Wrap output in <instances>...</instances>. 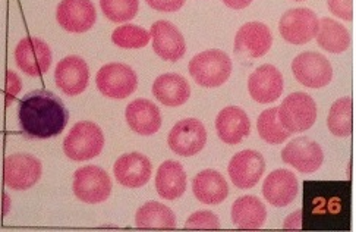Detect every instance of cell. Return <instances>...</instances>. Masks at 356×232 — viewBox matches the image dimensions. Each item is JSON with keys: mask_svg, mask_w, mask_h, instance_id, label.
Segmentation results:
<instances>
[{"mask_svg": "<svg viewBox=\"0 0 356 232\" xmlns=\"http://www.w3.org/2000/svg\"><path fill=\"white\" fill-rule=\"evenodd\" d=\"M19 125L29 139L46 140L59 135L70 121V112L56 94L34 90L19 102Z\"/></svg>", "mask_w": 356, "mask_h": 232, "instance_id": "obj_1", "label": "cell"}, {"mask_svg": "<svg viewBox=\"0 0 356 232\" xmlns=\"http://www.w3.org/2000/svg\"><path fill=\"white\" fill-rule=\"evenodd\" d=\"M188 70L201 87L214 88L223 86L232 74V61L227 53L218 49L201 52L191 59Z\"/></svg>", "mask_w": 356, "mask_h": 232, "instance_id": "obj_2", "label": "cell"}, {"mask_svg": "<svg viewBox=\"0 0 356 232\" xmlns=\"http://www.w3.org/2000/svg\"><path fill=\"white\" fill-rule=\"evenodd\" d=\"M104 147L102 128L90 121H81L63 140V152L71 160L84 162L97 157Z\"/></svg>", "mask_w": 356, "mask_h": 232, "instance_id": "obj_3", "label": "cell"}, {"mask_svg": "<svg viewBox=\"0 0 356 232\" xmlns=\"http://www.w3.org/2000/svg\"><path fill=\"white\" fill-rule=\"evenodd\" d=\"M279 119L291 134L309 130L317 119V105L307 93L289 94L279 107Z\"/></svg>", "mask_w": 356, "mask_h": 232, "instance_id": "obj_4", "label": "cell"}, {"mask_svg": "<svg viewBox=\"0 0 356 232\" xmlns=\"http://www.w3.org/2000/svg\"><path fill=\"white\" fill-rule=\"evenodd\" d=\"M99 91L111 99H127L138 86V77L129 65L112 62L100 68L95 77Z\"/></svg>", "mask_w": 356, "mask_h": 232, "instance_id": "obj_5", "label": "cell"}, {"mask_svg": "<svg viewBox=\"0 0 356 232\" xmlns=\"http://www.w3.org/2000/svg\"><path fill=\"white\" fill-rule=\"evenodd\" d=\"M74 194L78 200L97 204L108 199L112 193V181L107 172L99 167H84L74 173Z\"/></svg>", "mask_w": 356, "mask_h": 232, "instance_id": "obj_6", "label": "cell"}, {"mask_svg": "<svg viewBox=\"0 0 356 232\" xmlns=\"http://www.w3.org/2000/svg\"><path fill=\"white\" fill-rule=\"evenodd\" d=\"M292 72L298 83L309 88H321L332 83L333 68L321 53L304 52L292 62Z\"/></svg>", "mask_w": 356, "mask_h": 232, "instance_id": "obj_7", "label": "cell"}, {"mask_svg": "<svg viewBox=\"0 0 356 232\" xmlns=\"http://www.w3.org/2000/svg\"><path fill=\"white\" fill-rule=\"evenodd\" d=\"M320 29V20L308 8L289 9L280 18L279 31L291 45H305L316 38Z\"/></svg>", "mask_w": 356, "mask_h": 232, "instance_id": "obj_8", "label": "cell"}, {"mask_svg": "<svg viewBox=\"0 0 356 232\" xmlns=\"http://www.w3.org/2000/svg\"><path fill=\"white\" fill-rule=\"evenodd\" d=\"M41 162L29 153L10 155L3 162V183L15 191L29 190L41 176Z\"/></svg>", "mask_w": 356, "mask_h": 232, "instance_id": "obj_9", "label": "cell"}, {"mask_svg": "<svg viewBox=\"0 0 356 232\" xmlns=\"http://www.w3.org/2000/svg\"><path fill=\"white\" fill-rule=\"evenodd\" d=\"M168 143L172 152L176 155L184 157L195 156L207 143V131H205L201 121L195 118H186L177 122L170 130Z\"/></svg>", "mask_w": 356, "mask_h": 232, "instance_id": "obj_10", "label": "cell"}, {"mask_svg": "<svg viewBox=\"0 0 356 232\" xmlns=\"http://www.w3.org/2000/svg\"><path fill=\"white\" fill-rule=\"evenodd\" d=\"M53 56L49 45L38 37H25L15 47V62L30 77H40L50 70Z\"/></svg>", "mask_w": 356, "mask_h": 232, "instance_id": "obj_11", "label": "cell"}, {"mask_svg": "<svg viewBox=\"0 0 356 232\" xmlns=\"http://www.w3.org/2000/svg\"><path fill=\"white\" fill-rule=\"evenodd\" d=\"M266 171V160L255 150H243L232 157L229 163V176L241 190H250L258 184Z\"/></svg>", "mask_w": 356, "mask_h": 232, "instance_id": "obj_12", "label": "cell"}, {"mask_svg": "<svg viewBox=\"0 0 356 232\" xmlns=\"http://www.w3.org/2000/svg\"><path fill=\"white\" fill-rule=\"evenodd\" d=\"M56 20L63 30L81 34L92 29L97 12L91 0H62L56 9Z\"/></svg>", "mask_w": 356, "mask_h": 232, "instance_id": "obj_13", "label": "cell"}, {"mask_svg": "<svg viewBox=\"0 0 356 232\" xmlns=\"http://www.w3.org/2000/svg\"><path fill=\"white\" fill-rule=\"evenodd\" d=\"M282 159L286 165L293 167L299 172L312 173L321 168L324 153L318 143L308 137H299L283 148Z\"/></svg>", "mask_w": 356, "mask_h": 232, "instance_id": "obj_14", "label": "cell"}, {"mask_svg": "<svg viewBox=\"0 0 356 232\" xmlns=\"http://www.w3.org/2000/svg\"><path fill=\"white\" fill-rule=\"evenodd\" d=\"M149 34L153 37V49L157 56L169 62H177L184 58L186 43L176 25L169 21H157L152 25Z\"/></svg>", "mask_w": 356, "mask_h": 232, "instance_id": "obj_15", "label": "cell"}, {"mask_svg": "<svg viewBox=\"0 0 356 232\" xmlns=\"http://www.w3.org/2000/svg\"><path fill=\"white\" fill-rule=\"evenodd\" d=\"M283 75L276 66L270 63L258 66L248 78V91L258 103L276 102L283 93Z\"/></svg>", "mask_w": 356, "mask_h": 232, "instance_id": "obj_16", "label": "cell"}, {"mask_svg": "<svg viewBox=\"0 0 356 232\" xmlns=\"http://www.w3.org/2000/svg\"><path fill=\"white\" fill-rule=\"evenodd\" d=\"M273 45V34L263 22L243 24L235 37V52L245 58H261Z\"/></svg>", "mask_w": 356, "mask_h": 232, "instance_id": "obj_17", "label": "cell"}, {"mask_svg": "<svg viewBox=\"0 0 356 232\" xmlns=\"http://www.w3.org/2000/svg\"><path fill=\"white\" fill-rule=\"evenodd\" d=\"M153 167L149 159L141 153H128L120 156L115 167L113 173L116 181L127 188H140L152 178Z\"/></svg>", "mask_w": 356, "mask_h": 232, "instance_id": "obj_18", "label": "cell"}, {"mask_svg": "<svg viewBox=\"0 0 356 232\" xmlns=\"http://www.w3.org/2000/svg\"><path fill=\"white\" fill-rule=\"evenodd\" d=\"M90 70L79 56H66L54 70V81L66 95H78L88 86Z\"/></svg>", "mask_w": 356, "mask_h": 232, "instance_id": "obj_19", "label": "cell"}, {"mask_svg": "<svg viewBox=\"0 0 356 232\" xmlns=\"http://www.w3.org/2000/svg\"><path fill=\"white\" fill-rule=\"evenodd\" d=\"M217 135L223 143L235 146L251 132V121L238 106H227L216 118Z\"/></svg>", "mask_w": 356, "mask_h": 232, "instance_id": "obj_20", "label": "cell"}, {"mask_svg": "<svg viewBox=\"0 0 356 232\" xmlns=\"http://www.w3.org/2000/svg\"><path fill=\"white\" fill-rule=\"evenodd\" d=\"M299 191V183L293 172L287 169L273 171L263 184L264 199L276 208H284L291 204Z\"/></svg>", "mask_w": 356, "mask_h": 232, "instance_id": "obj_21", "label": "cell"}, {"mask_svg": "<svg viewBox=\"0 0 356 232\" xmlns=\"http://www.w3.org/2000/svg\"><path fill=\"white\" fill-rule=\"evenodd\" d=\"M125 118L129 128L140 135H153L161 127L159 107L147 99H136L127 106Z\"/></svg>", "mask_w": 356, "mask_h": 232, "instance_id": "obj_22", "label": "cell"}, {"mask_svg": "<svg viewBox=\"0 0 356 232\" xmlns=\"http://www.w3.org/2000/svg\"><path fill=\"white\" fill-rule=\"evenodd\" d=\"M156 190L164 200H177L186 190V173L184 167L176 160L161 163L156 176Z\"/></svg>", "mask_w": 356, "mask_h": 232, "instance_id": "obj_23", "label": "cell"}, {"mask_svg": "<svg viewBox=\"0 0 356 232\" xmlns=\"http://www.w3.org/2000/svg\"><path fill=\"white\" fill-rule=\"evenodd\" d=\"M153 94L161 105L177 107L188 102L191 87L188 81L179 74H163L153 83Z\"/></svg>", "mask_w": 356, "mask_h": 232, "instance_id": "obj_24", "label": "cell"}, {"mask_svg": "<svg viewBox=\"0 0 356 232\" xmlns=\"http://www.w3.org/2000/svg\"><path fill=\"white\" fill-rule=\"evenodd\" d=\"M193 191L197 200L204 204H220L229 196V185L220 172L205 169L194 178Z\"/></svg>", "mask_w": 356, "mask_h": 232, "instance_id": "obj_25", "label": "cell"}, {"mask_svg": "<svg viewBox=\"0 0 356 232\" xmlns=\"http://www.w3.org/2000/svg\"><path fill=\"white\" fill-rule=\"evenodd\" d=\"M267 219V210L263 201L255 196H243L232 206V221L238 229H259Z\"/></svg>", "mask_w": 356, "mask_h": 232, "instance_id": "obj_26", "label": "cell"}, {"mask_svg": "<svg viewBox=\"0 0 356 232\" xmlns=\"http://www.w3.org/2000/svg\"><path fill=\"white\" fill-rule=\"evenodd\" d=\"M135 224L140 229H175L176 216L164 204L148 201L136 212Z\"/></svg>", "mask_w": 356, "mask_h": 232, "instance_id": "obj_27", "label": "cell"}, {"mask_svg": "<svg viewBox=\"0 0 356 232\" xmlns=\"http://www.w3.org/2000/svg\"><path fill=\"white\" fill-rule=\"evenodd\" d=\"M316 37L318 46L330 53H341L350 46V34L346 26L332 18H323L320 21Z\"/></svg>", "mask_w": 356, "mask_h": 232, "instance_id": "obj_28", "label": "cell"}, {"mask_svg": "<svg viewBox=\"0 0 356 232\" xmlns=\"http://www.w3.org/2000/svg\"><path fill=\"white\" fill-rule=\"evenodd\" d=\"M327 127L336 137H349L353 130V102L352 98L336 100L327 118Z\"/></svg>", "mask_w": 356, "mask_h": 232, "instance_id": "obj_29", "label": "cell"}, {"mask_svg": "<svg viewBox=\"0 0 356 232\" xmlns=\"http://www.w3.org/2000/svg\"><path fill=\"white\" fill-rule=\"evenodd\" d=\"M259 137L268 144H282L291 137V132L284 130L279 119V107H271L259 115L257 121Z\"/></svg>", "mask_w": 356, "mask_h": 232, "instance_id": "obj_30", "label": "cell"}, {"mask_svg": "<svg viewBox=\"0 0 356 232\" xmlns=\"http://www.w3.org/2000/svg\"><path fill=\"white\" fill-rule=\"evenodd\" d=\"M149 38V31L134 24L120 25L112 34V42L122 49H143L148 45Z\"/></svg>", "mask_w": 356, "mask_h": 232, "instance_id": "obj_31", "label": "cell"}, {"mask_svg": "<svg viewBox=\"0 0 356 232\" xmlns=\"http://www.w3.org/2000/svg\"><path fill=\"white\" fill-rule=\"evenodd\" d=\"M100 8L107 20L120 24L135 18L140 0H100Z\"/></svg>", "mask_w": 356, "mask_h": 232, "instance_id": "obj_32", "label": "cell"}, {"mask_svg": "<svg viewBox=\"0 0 356 232\" xmlns=\"http://www.w3.org/2000/svg\"><path fill=\"white\" fill-rule=\"evenodd\" d=\"M220 228V221L218 217L209 210H200L188 217L185 224V229H218Z\"/></svg>", "mask_w": 356, "mask_h": 232, "instance_id": "obj_33", "label": "cell"}, {"mask_svg": "<svg viewBox=\"0 0 356 232\" xmlns=\"http://www.w3.org/2000/svg\"><path fill=\"white\" fill-rule=\"evenodd\" d=\"M327 5L333 15L340 20H353V0H327Z\"/></svg>", "mask_w": 356, "mask_h": 232, "instance_id": "obj_34", "label": "cell"}, {"mask_svg": "<svg viewBox=\"0 0 356 232\" xmlns=\"http://www.w3.org/2000/svg\"><path fill=\"white\" fill-rule=\"evenodd\" d=\"M22 88V81L19 78V75L17 72H13L12 70H9L6 72V88H5V105L9 106L13 100H15L17 95L19 94Z\"/></svg>", "mask_w": 356, "mask_h": 232, "instance_id": "obj_35", "label": "cell"}, {"mask_svg": "<svg viewBox=\"0 0 356 232\" xmlns=\"http://www.w3.org/2000/svg\"><path fill=\"white\" fill-rule=\"evenodd\" d=\"M147 3L159 12H176L185 5V0H147Z\"/></svg>", "mask_w": 356, "mask_h": 232, "instance_id": "obj_36", "label": "cell"}, {"mask_svg": "<svg viewBox=\"0 0 356 232\" xmlns=\"http://www.w3.org/2000/svg\"><path fill=\"white\" fill-rule=\"evenodd\" d=\"M223 3H225L227 8H230V9L239 10V9L248 8V6L252 3V0H223Z\"/></svg>", "mask_w": 356, "mask_h": 232, "instance_id": "obj_37", "label": "cell"}, {"mask_svg": "<svg viewBox=\"0 0 356 232\" xmlns=\"http://www.w3.org/2000/svg\"><path fill=\"white\" fill-rule=\"evenodd\" d=\"M295 2H304V0H295Z\"/></svg>", "mask_w": 356, "mask_h": 232, "instance_id": "obj_38", "label": "cell"}]
</instances>
